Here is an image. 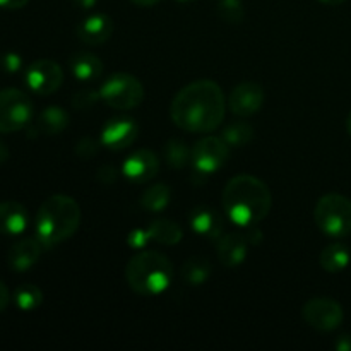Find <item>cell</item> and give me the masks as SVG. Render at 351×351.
Instances as JSON below:
<instances>
[{"mask_svg": "<svg viewBox=\"0 0 351 351\" xmlns=\"http://www.w3.org/2000/svg\"><path fill=\"white\" fill-rule=\"evenodd\" d=\"M189 223L195 233L206 237V239L218 240L223 235V218L208 206H197L195 209H192Z\"/></svg>", "mask_w": 351, "mask_h": 351, "instance_id": "ac0fdd59", "label": "cell"}, {"mask_svg": "<svg viewBox=\"0 0 351 351\" xmlns=\"http://www.w3.org/2000/svg\"><path fill=\"white\" fill-rule=\"evenodd\" d=\"M29 0H0V9L5 10H17L23 9L24 5H27Z\"/></svg>", "mask_w": 351, "mask_h": 351, "instance_id": "d6a6232c", "label": "cell"}, {"mask_svg": "<svg viewBox=\"0 0 351 351\" xmlns=\"http://www.w3.org/2000/svg\"><path fill=\"white\" fill-rule=\"evenodd\" d=\"M230 149L232 147L223 141V137L208 136L197 141L192 147L191 165L197 173L213 175L225 167L230 156Z\"/></svg>", "mask_w": 351, "mask_h": 351, "instance_id": "ba28073f", "label": "cell"}, {"mask_svg": "<svg viewBox=\"0 0 351 351\" xmlns=\"http://www.w3.org/2000/svg\"><path fill=\"white\" fill-rule=\"evenodd\" d=\"M14 305L23 312H33L43 304V291L36 285H23L12 295Z\"/></svg>", "mask_w": 351, "mask_h": 351, "instance_id": "484cf974", "label": "cell"}, {"mask_svg": "<svg viewBox=\"0 0 351 351\" xmlns=\"http://www.w3.org/2000/svg\"><path fill=\"white\" fill-rule=\"evenodd\" d=\"M69 125V115L60 106H48L40 113L36 122V130L47 136H57L64 132Z\"/></svg>", "mask_w": 351, "mask_h": 351, "instance_id": "44dd1931", "label": "cell"}, {"mask_svg": "<svg viewBox=\"0 0 351 351\" xmlns=\"http://www.w3.org/2000/svg\"><path fill=\"white\" fill-rule=\"evenodd\" d=\"M24 82L34 95L50 96L57 93L64 82V71L55 60L41 58L27 65L24 72Z\"/></svg>", "mask_w": 351, "mask_h": 351, "instance_id": "30bf717a", "label": "cell"}, {"mask_svg": "<svg viewBox=\"0 0 351 351\" xmlns=\"http://www.w3.org/2000/svg\"><path fill=\"white\" fill-rule=\"evenodd\" d=\"M346 130H348V134L351 136V112H350L348 119H346Z\"/></svg>", "mask_w": 351, "mask_h": 351, "instance_id": "ab89813d", "label": "cell"}, {"mask_svg": "<svg viewBox=\"0 0 351 351\" xmlns=\"http://www.w3.org/2000/svg\"><path fill=\"white\" fill-rule=\"evenodd\" d=\"M321 2L326 3V5H341L346 0H321Z\"/></svg>", "mask_w": 351, "mask_h": 351, "instance_id": "f35d334b", "label": "cell"}, {"mask_svg": "<svg viewBox=\"0 0 351 351\" xmlns=\"http://www.w3.org/2000/svg\"><path fill=\"white\" fill-rule=\"evenodd\" d=\"M170 187L167 184H156L144 191V194L141 195V206L149 213H160L170 204Z\"/></svg>", "mask_w": 351, "mask_h": 351, "instance_id": "d4e9b609", "label": "cell"}, {"mask_svg": "<svg viewBox=\"0 0 351 351\" xmlns=\"http://www.w3.org/2000/svg\"><path fill=\"white\" fill-rule=\"evenodd\" d=\"M72 2H74L75 5L79 7V9L88 10V9H93V7L96 5V2H98V0H72Z\"/></svg>", "mask_w": 351, "mask_h": 351, "instance_id": "d590c367", "label": "cell"}, {"mask_svg": "<svg viewBox=\"0 0 351 351\" xmlns=\"http://www.w3.org/2000/svg\"><path fill=\"white\" fill-rule=\"evenodd\" d=\"M0 65L9 74H16V72H19L23 69V58L16 51H7L2 57V60H0Z\"/></svg>", "mask_w": 351, "mask_h": 351, "instance_id": "f1b7e54d", "label": "cell"}, {"mask_svg": "<svg viewBox=\"0 0 351 351\" xmlns=\"http://www.w3.org/2000/svg\"><path fill=\"white\" fill-rule=\"evenodd\" d=\"M99 98L115 110H132L143 103L144 86L136 75L117 72L105 79L99 88Z\"/></svg>", "mask_w": 351, "mask_h": 351, "instance_id": "8992f818", "label": "cell"}, {"mask_svg": "<svg viewBox=\"0 0 351 351\" xmlns=\"http://www.w3.org/2000/svg\"><path fill=\"white\" fill-rule=\"evenodd\" d=\"M113 33V21L106 14H91L77 26L79 40L89 47L106 43Z\"/></svg>", "mask_w": 351, "mask_h": 351, "instance_id": "9a60e30c", "label": "cell"}, {"mask_svg": "<svg viewBox=\"0 0 351 351\" xmlns=\"http://www.w3.org/2000/svg\"><path fill=\"white\" fill-rule=\"evenodd\" d=\"M69 69L79 81H95L101 77L103 62L91 51H75L69 57Z\"/></svg>", "mask_w": 351, "mask_h": 351, "instance_id": "d6986e66", "label": "cell"}, {"mask_svg": "<svg viewBox=\"0 0 351 351\" xmlns=\"http://www.w3.org/2000/svg\"><path fill=\"white\" fill-rule=\"evenodd\" d=\"M160 171V158L151 149H137L122 163V175L132 184H146Z\"/></svg>", "mask_w": 351, "mask_h": 351, "instance_id": "7c38bea8", "label": "cell"}, {"mask_svg": "<svg viewBox=\"0 0 351 351\" xmlns=\"http://www.w3.org/2000/svg\"><path fill=\"white\" fill-rule=\"evenodd\" d=\"M27 225H29V215H27V209L21 202H0V233L2 235H23L26 232Z\"/></svg>", "mask_w": 351, "mask_h": 351, "instance_id": "e0dca14e", "label": "cell"}, {"mask_svg": "<svg viewBox=\"0 0 351 351\" xmlns=\"http://www.w3.org/2000/svg\"><path fill=\"white\" fill-rule=\"evenodd\" d=\"M211 271H213V266L208 259L194 256L191 257V259L185 261L184 266L180 267V276L187 285L199 287V285H204L206 281L209 280Z\"/></svg>", "mask_w": 351, "mask_h": 351, "instance_id": "603a6c76", "label": "cell"}, {"mask_svg": "<svg viewBox=\"0 0 351 351\" xmlns=\"http://www.w3.org/2000/svg\"><path fill=\"white\" fill-rule=\"evenodd\" d=\"M317 228L331 239H345L351 233V201L341 194H326L314 209Z\"/></svg>", "mask_w": 351, "mask_h": 351, "instance_id": "5b68a950", "label": "cell"}, {"mask_svg": "<svg viewBox=\"0 0 351 351\" xmlns=\"http://www.w3.org/2000/svg\"><path fill=\"white\" fill-rule=\"evenodd\" d=\"M221 137L230 147H243L252 141L254 129L245 122H235L225 127Z\"/></svg>", "mask_w": 351, "mask_h": 351, "instance_id": "4316f807", "label": "cell"}, {"mask_svg": "<svg viewBox=\"0 0 351 351\" xmlns=\"http://www.w3.org/2000/svg\"><path fill=\"white\" fill-rule=\"evenodd\" d=\"M216 12L228 24H240L245 17L242 0H216Z\"/></svg>", "mask_w": 351, "mask_h": 351, "instance_id": "83f0119b", "label": "cell"}, {"mask_svg": "<svg viewBox=\"0 0 351 351\" xmlns=\"http://www.w3.org/2000/svg\"><path fill=\"white\" fill-rule=\"evenodd\" d=\"M137 139V123L130 117H113L101 130V144L108 149L120 151Z\"/></svg>", "mask_w": 351, "mask_h": 351, "instance_id": "4fadbf2b", "label": "cell"}, {"mask_svg": "<svg viewBox=\"0 0 351 351\" xmlns=\"http://www.w3.org/2000/svg\"><path fill=\"white\" fill-rule=\"evenodd\" d=\"M192 149L182 139H170L163 147V160L173 170H182L191 163Z\"/></svg>", "mask_w": 351, "mask_h": 351, "instance_id": "cb8c5ba5", "label": "cell"}, {"mask_svg": "<svg viewBox=\"0 0 351 351\" xmlns=\"http://www.w3.org/2000/svg\"><path fill=\"white\" fill-rule=\"evenodd\" d=\"M173 274L171 261L156 250L136 254L125 267V280L130 290L141 297H156L167 291Z\"/></svg>", "mask_w": 351, "mask_h": 351, "instance_id": "277c9868", "label": "cell"}, {"mask_svg": "<svg viewBox=\"0 0 351 351\" xmlns=\"http://www.w3.org/2000/svg\"><path fill=\"white\" fill-rule=\"evenodd\" d=\"M264 105V89L259 82L245 81L235 86L230 95L228 108L232 110L233 115L240 119L252 117L263 108Z\"/></svg>", "mask_w": 351, "mask_h": 351, "instance_id": "8fae6325", "label": "cell"}, {"mask_svg": "<svg viewBox=\"0 0 351 351\" xmlns=\"http://www.w3.org/2000/svg\"><path fill=\"white\" fill-rule=\"evenodd\" d=\"M147 232H149L151 240L161 243V245H177L184 239V232H182L180 225L165 218L153 219L147 226Z\"/></svg>", "mask_w": 351, "mask_h": 351, "instance_id": "ffe728a7", "label": "cell"}, {"mask_svg": "<svg viewBox=\"0 0 351 351\" xmlns=\"http://www.w3.org/2000/svg\"><path fill=\"white\" fill-rule=\"evenodd\" d=\"M351 261L350 250L345 243L332 242L321 252V266L328 273H341Z\"/></svg>", "mask_w": 351, "mask_h": 351, "instance_id": "7402d4cb", "label": "cell"}, {"mask_svg": "<svg viewBox=\"0 0 351 351\" xmlns=\"http://www.w3.org/2000/svg\"><path fill=\"white\" fill-rule=\"evenodd\" d=\"M81 225V208L71 195L55 194L41 202L36 213V237L45 249L60 245L77 232Z\"/></svg>", "mask_w": 351, "mask_h": 351, "instance_id": "3957f363", "label": "cell"}, {"mask_svg": "<svg viewBox=\"0 0 351 351\" xmlns=\"http://www.w3.org/2000/svg\"><path fill=\"white\" fill-rule=\"evenodd\" d=\"M226 113L223 89L211 79H199L184 86L170 105V117L178 129L209 134L221 125Z\"/></svg>", "mask_w": 351, "mask_h": 351, "instance_id": "6da1fadb", "label": "cell"}, {"mask_svg": "<svg viewBox=\"0 0 351 351\" xmlns=\"http://www.w3.org/2000/svg\"><path fill=\"white\" fill-rule=\"evenodd\" d=\"M45 247L41 245L40 240L36 237H27V239L17 240L12 243L7 254V264H9L10 271L14 273H26L31 267L36 266V263L41 257V250Z\"/></svg>", "mask_w": 351, "mask_h": 351, "instance_id": "5bb4252c", "label": "cell"}, {"mask_svg": "<svg viewBox=\"0 0 351 351\" xmlns=\"http://www.w3.org/2000/svg\"><path fill=\"white\" fill-rule=\"evenodd\" d=\"M33 101L26 93L17 88L0 91V134L23 130L33 120Z\"/></svg>", "mask_w": 351, "mask_h": 351, "instance_id": "52a82bcc", "label": "cell"}, {"mask_svg": "<svg viewBox=\"0 0 351 351\" xmlns=\"http://www.w3.org/2000/svg\"><path fill=\"white\" fill-rule=\"evenodd\" d=\"M302 317L311 328L321 332H331L341 326L345 312L341 305L332 298L315 297L305 302L302 307Z\"/></svg>", "mask_w": 351, "mask_h": 351, "instance_id": "9c48e42d", "label": "cell"}, {"mask_svg": "<svg viewBox=\"0 0 351 351\" xmlns=\"http://www.w3.org/2000/svg\"><path fill=\"white\" fill-rule=\"evenodd\" d=\"M178 2H184V3H187V2H192V0H178Z\"/></svg>", "mask_w": 351, "mask_h": 351, "instance_id": "60d3db41", "label": "cell"}, {"mask_svg": "<svg viewBox=\"0 0 351 351\" xmlns=\"http://www.w3.org/2000/svg\"><path fill=\"white\" fill-rule=\"evenodd\" d=\"M221 202L233 225L247 230L267 218L273 208V194L261 178L242 173L230 178Z\"/></svg>", "mask_w": 351, "mask_h": 351, "instance_id": "7a4b0ae2", "label": "cell"}, {"mask_svg": "<svg viewBox=\"0 0 351 351\" xmlns=\"http://www.w3.org/2000/svg\"><path fill=\"white\" fill-rule=\"evenodd\" d=\"M77 154L81 158H91L93 154H96V143L93 139H82L77 144Z\"/></svg>", "mask_w": 351, "mask_h": 351, "instance_id": "1f68e13d", "label": "cell"}, {"mask_svg": "<svg viewBox=\"0 0 351 351\" xmlns=\"http://www.w3.org/2000/svg\"><path fill=\"white\" fill-rule=\"evenodd\" d=\"M336 348L339 351H351V336L348 335L339 336L338 341H336Z\"/></svg>", "mask_w": 351, "mask_h": 351, "instance_id": "e575fe53", "label": "cell"}, {"mask_svg": "<svg viewBox=\"0 0 351 351\" xmlns=\"http://www.w3.org/2000/svg\"><path fill=\"white\" fill-rule=\"evenodd\" d=\"M99 98V91L93 93L91 89H84V91H79L77 95L74 96V106L75 108H88V106L95 105Z\"/></svg>", "mask_w": 351, "mask_h": 351, "instance_id": "f546056e", "label": "cell"}, {"mask_svg": "<svg viewBox=\"0 0 351 351\" xmlns=\"http://www.w3.org/2000/svg\"><path fill=\"white\" fill-rule=\"evenodd\" d=\"M149 240H151V235H149V232H147V228L146 230L136 228L130 232L127 242H129V247H132V249H143V247L146 245Z\"/></svg>", "mask_w": 351, "mask_h": 351, "instance_id": "4dcf8cb0", "label": "cell"}, {"mask_svg": "<svg viewBox=\"0 0 351 351\" xmlns=\"http://www.w3.org/2000/svg\"><path fill=\"white\" fill-rule=\"evenodd\" d=\"M249 252V240L242 233H226L218 239L216 243V254L219 263L225 267H237L245 261Z\"/></svg>", "mask_w": 351, "mask_h": 351, "instance_id": "2e32d148", "label": "cell"}, {"mask_svg": "<svg viewBox=\"0 0 351 351\" xmlns=\"http://www.w3.org/2000/svg\"><path fill=\"white\" fill-rule=\"evenodd\" d=\"M9 156H10L9 147H7V144L3 143V141H0V165L5 163V161L9 160Z\"/></svg>", "mask_w": 351, "mask_h": 351, "instance_id": "8d00e7d4", "label": "cell"}, {"mask_svg": "<svg viewBox=\"0 0 351 351\" xmlns=\"http://www.w3.org/2000/svg\"><path fill=\"white\" fill-rule=\"evenodd\" d=\"M10 302V293H9V288L5 287V285L0 281V314H2L3 311L7 308V305H9Z\"/></svg>", "mask_w": 351, "mask_h": 351, "instance_id": "836d02e7", "label": "cell"}, {"mask_svg": "<svg viewBox=\"0 0 351 351\" xmlns=\"http://www.w3.org/2000/svg\"><path fill=\"white\" fill-rule=\"evenodd\" d=\"M132 3H136V5L139 7H151V5H156V3H160L161 0H130Z\"/></svg>", "mask_w": 351, "mask_h": 351, "instance_id": "74e56055", "label": "cell"}]
</instances>
